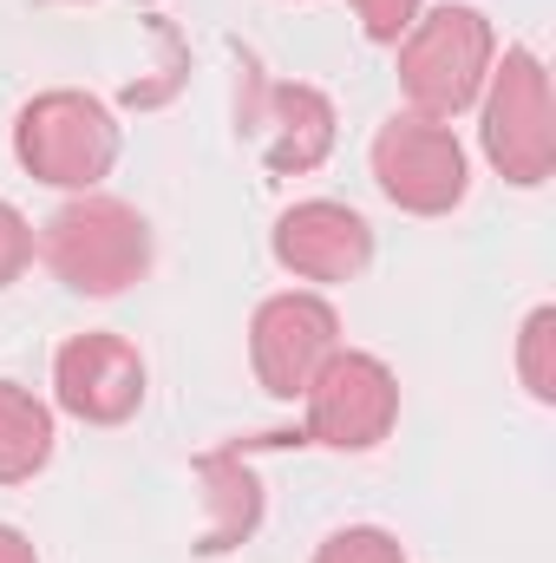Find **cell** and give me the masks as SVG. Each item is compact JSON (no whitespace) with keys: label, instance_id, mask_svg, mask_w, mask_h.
Returning <instances> with one entry per match:
<instances>
[{"label":"cell","instance_id":"4","mask_svg":"<svg viewBox=\"0 0 556 563\" xmlns=\"http://www.w3.org/2000/svg\"><path fill=\"white\" fill-rule=\"evenodd\" d=\"M478 139L485 157L504 184L537 190L556 170V106H551V73L531 46H504L491 59V79L478 92Z\"/></svg>","mask_w":556,"mask_h":563},{"label":"cell","instance_id":"13","mask_svg":"<svg viewBox=\"0 0 556 563\" xmlns=\"http://www.w3.org/2000/svg\"><path fill=\"white\" fill-rule=\"evenodd\" d=\"M518 374H524V394L537 407L556 400V308H531L524 314V334H518Z\"/></svg>","mask_w":556,"mask_h":563},{"label":"cell","instance_id":"14","mask_svg":"<svg viewBox=\"0 0 556 563\" xmlns=\"http://www.w3.org/2000/svg\"><path fill=\"white\" fill-rule=\"evenodd\" d=\"M314 563H407V544L380 525H347L314 551Z\"/></svg>","mask_w":556,"mask_h":563},{"label":"cell","instance_id":"3","mask_svg":"<svg viewBox=\"0 0 556 563\" xmlns=\"http://www.w3.org/2000/svg\"><path fill=\"white\" fill-rule=\"evenodd\" d=\"M119 144L125 139H119L112 106L92 99V92H73V86L26 99L20 119H13V157H20V170L40 177V184H53V190H79V197L112 177Z\"/></svg>","mask_w":556,"mask_h":563},{"label":"cell","instance_id":"1","mask_svg":"<svg viewBox=\"0 0 556 563\" xmlns=\"http://www.w3.org/2000/svg\"><path fill=\"white\" fill-rule=\"evenodd\" d=\"M491 59H498V33L471 0L425 7L400 40V92H407V106L419 119L452 125L458 112L478 106V92L491 79Z\"/></svg>","mask_w":556,"mask_h":563},{"label":"cell","instance_id":"7","mask_svg":"<svg viewBox=\"0 0 556 563\" xmlns=\"http://www.w3.org/2000/svg\"><path fill=\"white\" fill-rule=\"evenodd\" d=\"M236 125H243V139L263 151V164L276 177L321 170L327 151H334V106H327V92L301 86V79H263V66H243Z\"/></svg>","mask_w":556,"mask_h":563},{"label":"cell","instance_id":"17","mask_svg":"<svg viewBox=\"0 0 556 563\" xmlns=\"http://www.w3.org/2000/svg\"><path fill=\"white\" fill-rule=\"evenodd\" d=\"M0 563H40V551L26 544V531H13V525H0Z\"/></svg>","mask_w":556,"mask_h":563},{"label":"cell","instance_id":"11","mask_svg":"<svg viewBox=\"0 0 556 563\" xmlns=\"http://www.w3.org/2000/svg\"><path fill=\"white\" fill-rule=\"evenodd\" d=\"M256 445L263 439H236V445H216V452H203L197 459V478H203V505H210V518H203V538H197V551L203 558H230L236 544H249L256 538V525H263V478H256Z\"/></svg>","mask_w":556,"mask_h":563},{"label":"cell","instance_id":"8","mask_svg":"<svg viewBox=\"0 0 556 563\" xmlns=\"http://www.w3.org/2000/svg\"><path fill=\"white\" fill-rule=\"evenodd\" d=\"M334 347H341V314L314 288L269 295L256 308V321H249V367H256L269 400H301Z\"/></svg>","mask_w":556,"mask_h":563},{"label":"cell","instance_id":"10","mask_svg":"<svg viewBox=\"0 0 556 563\" xmlns=\"http://www.w3.org/2000/svg\"><path fill=\"white\" fill-rule=\"evenodd\" d=\"M276 263L294 282H354L374 263V230L354 203H334V197H308V203H288L276 217V236H269Z\"/></svg>","mask_w":556,"mask_h":563},{"label":"cell","instance_id":"16","mask_svg":"<svg viewBox=\"0 0 556 563\" xmlns=\"http://www.w3.org/2000/svg\"><path fill=\"white\" fill-rule=\"evenodd\" d=\"M40 256V230L0 197V288H13V282L26 276V263Z\"/></svg>","mask_w":556,"mask_h":563},{"label":"cell","instance_id":"6","mask_svg":"<svg viewBox=\"0 0 556 563\" xmlns=\"http://www.w3.org/2000/svg\"><path fill=\"white\" fill-rule=\"evenodd\" d=\"M374 184L407 217H452L465 203V190H471L465 144H458L452 125H438V119L400 112L374 139Z\"/></svg>","mask_w":556,"mask_h":563},{"label":"cell","instance_id":"5","mask_svg":"<svg viewBox=\"0 0 556 563\" xmlns=\"http://www.w3.org/2000/svg\"><path fill=\"white\" fill-rule=\"evenodd\" d=\"M301 407H308L301 445H327V452H374V445L400 426V374H393L380 354L334 347V354H327V367L308 380Z\"/></svg>","mask_w":556,"mask_h":563},{"label":"cell","instance_id":"12","mask_svg":"<svg viewBox=\"0 0 556 563\" xmlns=\"http://www.w3.org/2000/svg\"><path fill=\"white\" fill-rule=\"evenodd\" d=\"M53 465V407L0 380V485H26Z\"/></svg>","mask_w":556,"mask_h":563},{"label":"cell","instance_id":"2","mask_svg":"<svg viewBox=\"0 0 556 563\" xmlns=\"http://www.w3.org/2000/svg\"><path fill=\"white\" fill-rule=\"evenodd\" d=\"M40 263L73 295H125L151 269V223L119 197H73L40 223Z\"/></svg>","mask_w":556,"mask_h":563},{"label":"cell","instance_id":"15","mask_svg":"<svg viewBox=\"0 0 556 563\" xmlns=\"http://www.w3.org/2000/svg\"><path fill=\"white\" fill-rule=\"evenodd\" d=\"M347 7H354V20H360V33L374 46H400L407 26L425 13V0H347Z\"/></svg>","mask_w":556,"mask_h":563},{"label":"cell","instance_id":"9","mask_svg":"<svg viewBox=\"0 0 556 563\" xmlns=\"http://www.w3.org/2000/svg\"><path fill=\"white\" fill-rule=\"evenodd\" d=\"M144 354L112 328H86L53 354V400L86 426H125L144 407Z\"/></svg>","mask_w":556,"mask_h":563}]
</instances>
